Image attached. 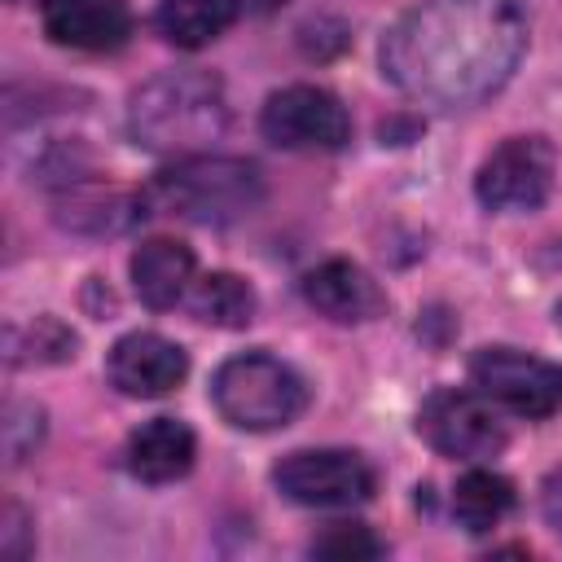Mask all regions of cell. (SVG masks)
<instances>
[{
	"instance_id": "obj_1",
	"label": "cell",
	"mask_w": 562,
	"mask_h": 562,
	"mask_svg": "<svg viewBox=\"0 0 562 562\" xmlns=\"http://www.w3.org/2000/svg\"><path fill=\"white\" fill-rule=\"evenodd\" d=\"M527 53L518 0H417L378 48L382 75L413 101L470 110L501 92Z\"/></svg>"
},
{
	"instance_id": "obj_2",
	"label": "cell",
	"mask_w": 562,
	"mask_h": 562,
	"mask_svg": "<svg viewBox=\"0 0 562 562\" xmlns=\"http://www.w3.org/2000/svg\"><path fill=\"white\" fill-rule=\"evenodd\" d=\"M228 101L224 83L206 70H162L132 92L127 132L140 149L154 154H206V145L224 132Z\"/></svg>"
},
{
	"instance_id": "obj_3",
	"label": "cell",
	"mask_w": 562,
	"mask_h": 562,
	"mask_svg": "<svg viewBox=\"0 0 562 562\" xmlns=\"http://www.w3.org/2000/svg\"><path fill=\"white\" fill-rule=\"evenodd\" d=\"M158 211L193 224H233L263 202V176L246 158L224 154H184L176 167L158 171L145 193Z\"/></svg>"
},
{
	"instance_id": "obj_4",
	"label": "cell",
	"mask_w": 562,
	"mask_h": 562,
	"mask_svg": "<svg viewBox=\"0 0 562 562\" xmlns=\"http://www.w3.org/2000/svg\"><path fill=\"white\" fill-rule=\"evenodd\" d=\"M211 404L228 426L263 435L290 426L307 408V382L268 351H241L215 369Z\"/></svg>"
},
{
	"instance_id": "obj_5",
	"label": "cell",
	"mask_w": 562,
	"mask_h": 562,
	"mask_svg": "<svg viewBox=\"0 0 562 562\" xmlns=\"http://www.w3.org/2000/svg\"><path fill=\"white\" fill-rule=\"evenodd\" d=\"M417 435L452 461L496 457L509 439L496 404L483 391H461V386H439L426 395V404L417 408Z\"/></svg>"
},
{
	"instance_id": "obj_6",
	"label": "cell",
	"mask_w": 562,
	"mask_h": 562,
	"mask_svg": "<svg viewBox=\"0 0 562 562\" xmlns=\"http://www.w3.org/2000/svg\"><path fill=\"white\" fill-rule=\"evenodd\" d=\"M259 132L277 149L294 154H334L351 140V114L342 101L316 83H290L263 101Z\"/></svg>"
},
{
	"instance_id": "obj_7",
	"label": "cell",
	"mask_w": 562,
	"mask_h": 562,
	"mask_svg": "<svg viewBox=\"0 0 562 562\" xmlns=\"http://www.w3.org/2000/svg\"><path fill=\"white\" fill-rule=\"evenodd\" d=\"M272 483L285 501L312 509H347L373 496V470L347 448H299L272 465Z\"/></svg>"
},
{
	"instance_id": "obj_8",
	"label": "cell",
	"mask_w": 562,
	"mask_h": 562,
	"mask_svg": "<svg viewBox=\"0 0 562 562\" xmlns=\"http://www.w3.org/2000/svg\"><path fill=\"white\" fill-rule=\"evenodd\" d=\"M470 382L492 404L518 417H553L562 408V364L518 347H483L470 360Z\"/></svg>"
},
{
	"instance_id": "obj_9",
	"label": "cell",
	"mask_w": 562,
	"mask_h": 562,
	"mask_svg": "<svg viewBox=\"0 0 562 562\" xmlns=\"http://www.w3.org/2000/svg\"><path fill=\"white\" fill-rule=\"evenodd\" d=\"M549 189H553V149L544 136L501 140L474 176V198L487 211H536L544 206Z\"/></svg>"
},
{
	"instance_id": "obj_10",
	"label": "cell",
	"mask_w": 562,
	"mask_h": 562,
	"mask_svg": "<svg viewBox=\"0 0 562 562\" xmlns=\"http://www.w3.org/2000/svg\"><path fill=\"white\" fill-rule=\"evenodd\" d=\"M189 373V356L180 342L154 334V329H136L123 334L110 356H105V378L114 391L132 395V400H149V395H167L171 386H180Z\"/></svg>"
},
{
	"instance_id": "obj_11",
	"label": "cell",
	"mask_w": 562,
	"mask_h": 562,
	"mask_svg": "<svg viewBox=\"0 0 562 562\" xmlns=\"http://www.w3.org/2000/svg\"><path fill=\"white\" fill-rule=\"evenodd\" d=\"M40 22L53 44L83 53H110L132 35L123 0H40Z\"/></svg>"
},
{
	"instance_id": "obj_12",
	"label": "cell",
	"mask_w": 562,
	"mask_h": 562,
	"mask_svg": "<svg viewBox=\"0 0 562 562\" xmlns=\"http://www.w3.org/2000/svg\"><path fill=\"white\" fill-rule=\"evenodd\" d=\"M303 299L321 316H329L338 325H360V321H373V316L386 312L382 285L360 263H351V259H325V263H316L303 277Z\"/></svg>"
},
{
	"instance_id": "obj_13",
	"label": "cell",
	"mask_w": 562,
	"mask_h": 562,
	"mask_svg": "<svg viewBox=\"0 0 562 562\" xmlns=\"http://www.w3.org/2000/svg\"><path fill=\"white\" fill-rule=\"evenodd\" d=\"M198 452V439L184 422L176 417H149L127 435V470L140 483H171L180 474H189Z\"/></svg>"
},
{
	"instance_id": "obj_14",
	"label": "cell",
	"mask_w": 562,
	"mask_h": 562,
	"mask_svg": "<svg viewBox=\"0 0 562 562\" xmlns=\"http://www.w3.org/2000/svg\"><path fill=\"white\" fill-rule=\"evenodd\" d=\"M193 281V250L176 237H149L132 255V290L145 307H176Z\"/></svg>"
},
{
	"instance_id": "obj_15",
	"label": "cell",
	"mask_w": 562,
	"mask_h": 562,
	"mask_svg": "<svg viewBox=\"0 0 562 562\" xmlns=\"http://www.w3.org/2000/svg\"><path fill=\"white\" fill-rule=\"evenodd\" d=\"M237 9L241 0H158V31L176 48H202L233 26Z\"/></svg>"
},
{
	"instance_id": "obj_16",
	"label": "cell",
	"mask_w": 562,
	"mask_h": 562,
	"mask_svg": "<svg viewBox=\"0 0 562 562\" xmlns=\"http://www.w3.org/2000/svg\"><path fill=\"white\" fill-rule=\"evenodd\" d=\"M509 509H514V487H509V479H501V474H492V470H465V474L457 479L452 514H457V522H461L470 536L492 531Z\"/></svg>"
},
{
	"instance_id": "obj_17",
	"label": "cell",
	"mask_w": 562,
	"mask_h": 562,
	"mask_svg": "<svg viewBox=\"0 0 562 562\" xmlns=\"http://www.w3.org/2000/svg\"><path fill=\"white\" fill-rule=\"evenodd\" d=\"M189 307L198 321H206L215 329H241L255 321V290L233 272H211L193 285Z\"/></svg>"
},
{
	"instance_id": "obj_18",
	"label": "cell",
	"mask_w": 562,
	"mask_h": 562,
	"mask_svg": "<svg viewBox=\"0 0 562 562\" xmlns=\"http://www.w3.org/2000/svg\"><path fill=\"white\" fill-rule=\"evenodd\" d=\"M75 356V334L53 321V316H40L22 329H9V360L13 364H35V360H66Z\"/></svg>"
},
{
	"instance_id": "obj_19",
	"label": "cell",
	"mask_w": 562,
	"mask_h": 562,
	"mask_svg": "<svg viewBox=\"0 0 562 562\" xmlns=\"http://www.w3.org/2000/svg\"><path fill=\"white\" fill-rule=\"evenodd\" d=\"M316 558H334V562H360V558H378L382 540L364 527V522H329L316 540H312Z\"/></svg>"
},
{
	"instance_id": "obj_20",
	"label": "cell",
	"mask_w": 562,
	"mask_h": 562,
	"mask_svg": "<svg viewBox=\"0 0 562 562\" xmlns=\"http://www.w3.org/2000/svg\"><path fill=\"white\" fill-rule=\"evenodd\" d=\"M40 435H44V408L13 400L9 413H4V452H9V461H22L26 452H35Z\"/></svg>"
},
{
	"instance_id": "obj_21",
	"label": "cell",
	"mask_w": 562,
	"mask_h": 562,
	"mask_svg": "<svg viewBox=\"0 0 562 562\" xmlns=\"http://www.w3.org/2000/svg\"><path fill=\"white\" fill-rule=\"evenodd\" d=\"M540 509H544V522L562 536V465L544 479V487H540Z\"/></svg>"
},
{
	"instance_id": "obj_22",
	"label": "cell",
	"mask_w": 562,
	"mask_h": 562,
	"mask_svg": "<svg viewBox=\"0 0 562 562\" xmlns=\"http://www.w3.org/2000/svg\"><path fill=\"white\" fill-rule=\"evenodd\" d=\"M553 316H558V329H562V303H558V307H553Z\"/></svg>"
}]
</instances>
